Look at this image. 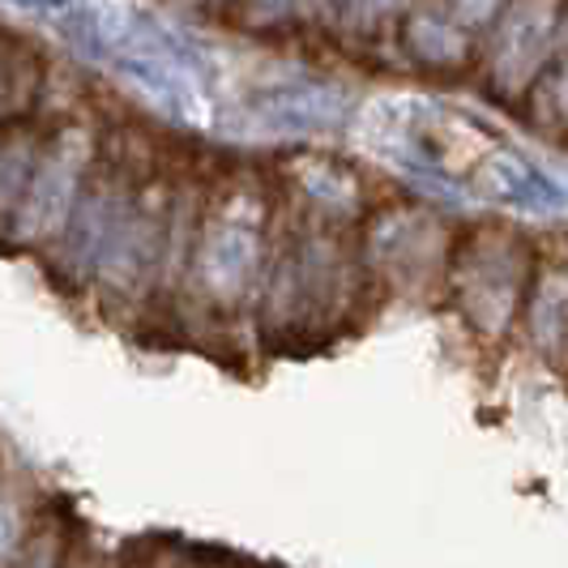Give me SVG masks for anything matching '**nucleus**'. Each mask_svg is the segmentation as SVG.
Listing matches in <instances>:
<instances>
[{
	"label": "nucleus",
	"mask_w": 568,
	"mask_h": 568,
	"mask_svg": "<svg viewBox=\"0 0 568 568\" xmlns=\"http://www.w3.org/2000/svg\"><path fill=\"white\" fill-rule=\"evenodd\" d=\"M526 248L513 235H479L470 261H454V283L462 286L466 321L479 334H500L509 325L513 308L526 295Z\"/></svg>",
	"instance_id": "nucleus-1"
}]
</instances>
